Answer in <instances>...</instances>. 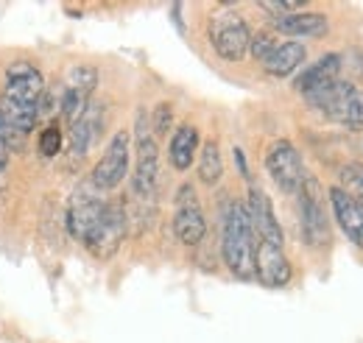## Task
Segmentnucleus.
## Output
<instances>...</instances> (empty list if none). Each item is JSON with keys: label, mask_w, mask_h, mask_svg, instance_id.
<instances>
[{"label": "nucleus", "mask_w": 363, "mask_h": 343, "mask_svg": "<svg viewBox=\"0 0 363 343\" xmlns=\"http://www.w3.org/2000/svg\"><path fill=\"white\" fill-rule=\"evenodd\" d=\"M302 62H305V45L282 43V45H277V47H274V53L263 62V67H266V73H269V76L285 79V76H291Z\"/></svg>", "instance_id": "obj_18"}, {"label": "nucleus", "mask_w": 363, "mask_h": 343, "mask_svg": "<svg viewBox=\"0 0 363 343\" xmlns=\"http://www.w3.org/2000/svg\"><path fill=\"white\" fill-rule=\"evenodd\" d=\"M37 148L45 159H53L59 151H62V129L56 123H50L45 129L40 131V140H37Z\"/></svg>", "instance_id": "obj_22"}, {"label": "nucleus", "mask_w": 363, "mask_h": 343, "mask_svg": "<svg viewBox=\"0 0 363 343\" xmlns=\"http://www.w3.org/2000/svg\"><path fill=\"white\" fill-rule=\"evenodd\" d=\"M299 223L308 246H324L330 240V220L324 215L318 184L313 179H305V184L299 187Z\"/></svg>", "instance_id": "obj_9"}, {"label": "nucleus", "mask_w": 363, "mask_h": 343, "mask_svg": "<svg viewBox=\"0 0 363 343\" xmlns=\"http://www.w3.org/2000/svg\"><path fill=\"white\" fill-rule=\"evenodd\" d=\"M9 134H6V123H3V118H0V173L6 171V165H9Z\"/></svg>", "instance_id": "obj_27"}, {"label": "nucleus", "mask_w": 363, "mask_h": 343, "mask_svg": "<svg viewBox=\"0 0 363 343\" xmlns=\"http://www.w3.org/2000/svg\"><path fill=\"white\" fill-rule=\"evenodd\" d=\"M123 235H126V215L121 204H104V213L98 215L95 226L87 232V237L82 240L87 249H90L92 257L98 259H109L123 243Z\"/></svg>", "instance_id": "obj_5"}, {"label": "nucleus", "mask_w": 363, "mask_h": 343, "mask_svg": "<svg viewBox=\"0 0 363 343\" xmlns=\"http://www.w3.org/2000/svg\"><path fill=\"white\" fill-rule=\"evenodd\" d=\"M274 47H277V43H274L272 34H257V37H252V43H249V50H252V56H255L257 62H266L274 53Z\"/></svg>", "instance_id": "obj_24"}, {"label": "nucleus", "mask_w": 363, "mask_h": 343, "mask_svg": "<svg viewBox=\"0 0 363 343\" xmlns=\"http://www.w3.org/2000/svg\"><path fill=\"white\" fill-rule=\"evenodd\" d=\"M137 168H135V193L140 198H154L157 196V181H160V151L154 131L148 126L145 112H137Z\"/></svg>", "instance_id": "obj_4"}, {"label": "nucleus", "mask_w": 363, "mask_h": 343, "mask_svg": "<svg viewBox=\"0 0 363 343\" xmlns=\"http://www.w3.org/2000/svg\"><path fill=\"white\" fill-rule=\"evenodd\" d=\"M210 43L216 47V53L227 62H240L249 50L252 34L249 26L243 23V17L232 9H221L210 17Z\"/></svg>", "instance_id": "obj_3"}, {"label": "nucleus", "mask_w": 363, "mask_h": 343, "mask_svg": "<svg viewBox=\"0 0 363 343\" xmlns=\"http://www.w3.org/2000/svg\"><path fill=\"white\" fill-rule=\"evenodd\" d=\"M129 154H132V137H129V131H118L109 140L104 157L98 159V165L92 171V187H98V190L118 187L129 173Z\"/></svg>", "instance_id": "obj_6"}, {"label": "nucleus", "mask_w": 363, "mask_h": 343, "mask_svg": "<svg viewBox=\"0 0 363 343\" xmlns=\"http://www.w3.org/2000/svg\"><path fill=\"white\" fill-rule=\"evenodd\" d=\"M260 9H263V11H272L274 20H277V17H285V14L299 11L302 3H296V0H266V3H260Z\"/></svg>", "instance_id": "obj_26"}, {"label": "nucleus", "mask_w": 363, "mask_h": 343, "mask_svg": "<svg viewBox=\"0 0 363 343\" xmlns=\"http://www.w3.org/2000/svg\"><path fill=\"white\" fill-rule=\"evenodd\" d=\"M224 232H221V254L227 268L238 279H255V252H257V235L252 229L249 213L240 201L224 204Z\"/></svg>", "instance_id": "obj_1"}, {"label": "nucleus", "mask_w": 363, "mask_h": 343, "mask_svg": "<svg viewBox=\"0 0 363 343\" xmlns=\"http://www.w3.org/2000/svg\"><path fill=\"white\" fill-rule=\"evenodd\" d=\"M98 84V73L92 67H73L67 73V81H65V89H76V92H84V95H92V89Z\"/></svg>", "instance_id": "obj_21"}, {"label": "nucleus", "mask_w": 363, "mask_h": 343, "mask_svg": "<svg viewBox=\"0 0 363 343\" xmlns=\"http://www.w3.org/2000/svg\"><path fill=\"white\" fill-rule=\"evenodd\" d=\"M338 73H341V56H338V53H327V56H321L318 62H313V64L296 79V89L305 92V95H311V92H316L321 86L338 81Z\"/></svg>", "instance_id": "obj_16"}, {"label": "nucleus", "mask_w": 363, "mask_h": 343, "mask_svg": "<svg viewBox=\"0 0 363 343\" xmlns=\"http://www.w3.org/2000/svg\"><path fill=\"white\" fill-rule=\"evenodd\" d=\"M341 181L350 196H355L358 201H363V162H350L344 171H341Z\"/></svg>", "instance_id": "obj_23"}, {"label": "nucleus", "mask_w": 363, "mask_h": 343, "mask_svg": "<svg viewBox=\"0 0 363 343\" xmlns=\"http://www.w3.org/2000/svg\"><path fill=\"white\" fill-rule=\"evenodd\" d=\"M196 151H199V129L190 126V123H182L179 129L174 131L171 145H168L171 165L177 171H187L193 165V159H196Z\"/></svg>", "instance_id": "obj_17"}, {"label": "nucleus", "mask_w": 363, "mask_h": 343, "mask_svg": "<svg viewBox=\"0 0 363 343\" xmlns=\"http://www.w3.org/2000/svg\"><path fill=\"white\" fill-rule=\"evenodd\" d=\"M255 276L266 288H285L291 282V262L285 257V252L279 246L260 240L255 252Z\"/></svg>", "instance_id": "obj_12"}, {"label": "nucleus", "mask_w": 363, "mask_h": 343, "mask_svg": "<svg viewBox=\"0 0 363 343\" xmlns=\"http://www.w3.org/2000/svg\"><path fill=\"white\" fill-rule=\"evenodd\" d=\"M274 26L285 37H311L313 40V37H324L327 34V17L316 14V11H294V14L277 17Z\"/></svg>", "instance_id": "obj_15"}, {"label": "nucleus", "mask_w": 363, "mask_h": 343, "mask_svg": "<svg viewBox=\"0 0 363 343\" xmlns=\"http://www.w3.org/2000/svg\"><path fill=\"white\" fill-rule=\"evenodd\" d=\"M104 204L106 201H101L98 196H92L87 187L76 190V196L70 201V210H67V229H70V235L76 240H84L87 237V232L95 226L98 215L104 213Z\"/></svg>", "instance_id": "obj_14"}, {"label": "nucleus", "mask_w": 363, "mask_h": 343, "mask_svg": "<svg viewBox=\"0 0 363 343\" xmlns=\"http://www.w3.org/2000/svg\"><path fill=\"white\" fill-rule=\"evenodd\" d=\"M266 171L272 173L277 187L285 190V193H299V187L308 179L299 151L288 140H279V142H274L272 148H269V154H266Z\"/></svg>", "instance_id": "obj_7"}, {"label": "nucleus", "mask_w": 363, "mask_h": 343, "mask_svg": "<svg viewBox=\"0 0 363 343\" xmlns=\"http://www.w3.org/2000/svg\"><path fill=\"white\" fill-rule=\"evenodd\" d=\"M171 120H174L171 103H160V106L154 109V118H151V131H154V134H165V131L171 129Z\"/></svg>", "instance_id": "obj_25"}, {"label": "nucleus", "mask_w": 363, "mask_h": 343, "mask_svg": "<svg viewBox=\"0 0 363 343\" xmlns=\"http://www.w3.org/2000/svg\"><path fill=\"white\" fill-rule=\"evenodd\" d=\"M45 92L43 73L28 64V62H14L6 70V86H3V101L6 103H17V106H37L40 109V98Z\"/></svg>", "instance_id": "obj_8"}, {"label": "nucleus", "mask_w": 363, "mask_h": 343, "mask_svg": "<svg viewBox=\"0 0 363 343\" xmlns=\"http://www.w3.org/2000/svg\"><path fill=\"white\" fill-rule=\"evenodd\" d=\"M174 232L184 246H199L207 235V220L199 207V198L190 184H182L177 193V213H174Z\"/></svg>", "instance_id": "obj_10"}, {"label": "nucleus", "mask_w": 363, "mask_h": 343, "mask_svg": "<svg viewBox=\"0 0 363 343\" xmlns=\"http://www.w3.org/2000/svg\"><path fill=\"white\" fill-rule=\"evenodd\" d=\"M246 213H249L255 235H257L263 243H272V246H279V249H282L285 235H282V226H279V220H277V215H274L272 198H269L263 190H257V187L249 190Z\"/></svg>", "instance_id": "obj_11"}, {"label": "nucleus", "mask_w": 363, "mask_h": 343, "mask_svg": "<svg viewBox=\"0 0 363 343\" xmlns=\"http://www.w3.org/2000/svg\"><path fill=\"white\" fill-rule=\"evenodd\" d=\"M98 123H101V118H98V109H87L84 112V118L70 129V151H73V157H84L87 151H90L92 140H95V134H98Z\"/></svg>", "instance_id": "obj_19"}, {"label": "nucleus", "mask_w": 363, "mask_h": 343, "mask_svg": "<svg viewBox=\"0 0 363 343\" xmlns=\"http://www.w3.org/2000/svg\"><path fill=\"white\" fill-rule=\"evenodd\" d=\"M327 196H330L333 215H335L338 226L347 232V237L363 252V201H358L355 196H350L341 187H333Z\"/></svg>", "instance_id": "obj_13"}, {"label": "nucleus", "mask_w": 363, "mask_h": 343, "mask_svg": "<svg viewBox=\"0 0 363 343\" xmlns=\"http://www.w3.org/2000/svg\"><path fill=\"white\" fill-rule=\"evenodd\" d=\"M224 176V159H221V151H218V142L216 140H207L201 145V157H199V179L204 184H218Z\"/></svg>", "instance_id": "obj_20"}, {"label": "nucleus", "mask_w": 363, "mask_h": 343, "mask_svg": "<svg viewBox=\"0 0 363 343\" xmlns=\"http://www.w3.org/2000/svg\"><path fill=\"white\" fill-rule=\"evenodd\" d=\"M311 106H316L318 112H324L330 120L361 129L363 126V92L355 89V84L347 81H333V84L321 86L316 92L305 95Z\"/></svg>", "instance_id": "obj_2"}]
</instances>
